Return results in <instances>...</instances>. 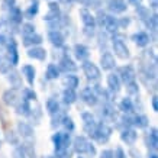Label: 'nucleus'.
Returning <instances> with one entry per match:
<instances>
[{"mask_svg": "<svg viewBox=\"0 0 158 158\" xmlns=\"http://www.w3.org/2000/svg\"><path fill=\"white\" fill-rule=\"evenodd\" d=\"M22 19H23L22 10H20L18 6H13V7L9 10V22L13 25H20L22 23Z\"/></svg>", "mask_w": 158, "mask_h": 158, "instance_id": "27", "label": "nucleus"}, {"mask_svg": "<svg viewBox=\"0 0 158 158\" xmlns=\"http://www.w3.org/2000/svg\"><path fill=\"white\" fill-rule=\"evenodd\" d=\"M129 155H131L132 158H142L141 152H139V151H136L135 148H131V149H129Z\"/></svg>", "mask_w": 158, "mask_h": 158, "instance_id": "55", "label": "nucleus"}, {"mask_svg": "<svg viewBox=\"0 0 158 158\" xmlns=\"http://www.w3.org/2000/svg\"><path fill=\"white\" fill-rule=\"evenodd\" d=\"M157 22H158V18H157V13L154 15H149V18L147 20H145L144 23L145 26L149 29V31H152V32H155L157 31Z\"/></svg>", "mask_w": 158, "mask_h": 158, "instance_id": "40", "label": "nucleus"}, {"mask_svg": "<svg viewBox=\"0 0 158 158\" xmlns=\"http://www.w3.org/2000/svg\"><path fill=\"white\" fill-rule=\"evenodd\" d=\"M76 2H77V3H80L81 6H86V7H87V6H90L91 0H76Z\"/></svg>", "mask_w": 158, "mask_h": 158, "instance_id": "57", "label": "nucleus"}, {"mask_svg": "<svg viewBox=\"0 0 158 158\" xmlns=\"http://www.w3.org/2000/svg\"><path fill=\"white\" fill-rule=\"evenodd\" d=\"M148 158H158V155L155 152H152V154H149L148 155Z\"/></svg>", "mask_w": 158, "mask_h": 158, "instance_id": "60", "label": "nucleus"}, {"mask_svg": "<svg viewBox=\"0 0 158 158\" xmlns=\"http://www.w3.org/2000/svg\"><path fill=\"white\" fill-rule=\"evenodd\" d=\"M47 112H48L49 115L52 116V115H55V113H58L60 112V103H58V100L57 99H54V97H49L48 100H47Z\"/></svg>", "mask_w": 158, "mask_h": 158, "instance_id": "34", "label": "nucleus"}, {"mask_svg": "<svg viewBox=\"0 0 158 158\" xmlns=\"http://www.w3.org/2000/svg\"><path fill=\"white\" fill-rule=\"evenodd\" d=\"M145 144L151 151H157L158 148V131L157 128H151V131L148 132L147 138H145Z\"/></svg>", "mask_w": 158, "mask_h": 158, "instance_id": "17", "label": "nucleus"}, {"mask_svg": "<svg viewBox=\"0 0 158 158\" xmlns=\"http://www.w3.org/2000/svg\"><path fill=\"white\" fill-rule=\"evenodd\" d=\"M20 94H22V99H25V100H28V102H36V93H35L32 89H29V87L23 89Z\"/></svg>", "mask_w": 158, "mask_h": 158, "instance_id": "41", "label": "nucleus"}, {"mask_svg": "<svg viewBox=\"0 0 158 158\" xmlns=\"http://www.w3.org/2000/svg\"><path fill=\"white\" fill-rule=\"evenodd\" d=\"M118 77H119L120 81H123L125 84H128L131 81H135V77H136V73H135V68L132 65H123L118 70Z\"/></svg>", "mask_w": 158, "mask_h": 158, "instance_id": "8", "label": "nucleus"}, {"mask_svg": "<svg viewBox=\"0 0 158 158\" xmlns=\"http://www.w3.org/2000/svg\"><path fill=\"white\" fill-rule=\"evenodd\" d=\"M31 109H32V106H31V102L22 100L19 102V105L16 106V112H18V115H22V116H29L31 115Z\"/></svg>", "mask_w": 158, "mask_h": 158, "instance_id": "31", "label": "nucleus"}, {"mask_svg": "<svg viewBox=\"0 0 158 158\" xmlns=\"http://www.w3.org/2000/svg\"><path fill=\"white\" fill-rule=\"evenodd\" d=\"M102 116H103V118H109V119H118L115 107L110 105V103L103 105V107H102Z\"/></svg>", "mask_w": 158, "mask_h": 158, "instance_id": "38", "label": "nucleus"}, {"mask_svg": "<svg viewBox=\"0 0 158 158\" xmlns=\"http://www.w3.org/2000/svg\"><path fill=\"white\" fill-rule=\"evenodd\" d=\"M81 119H83V128L86 131V134L91 135L96 129V118L91 115V112H83L81 113Z\"/></svg>", "mask_w": 158, "mask_h": 158, "instance_id": "10", "label": "nucleus"}, {"mask_svg": "<svg viewBox=\"0 0 158 158\" xmlns=\"http://www.w3.org/2000/svg\"><path fill=\"white\" fill-rule=\"evenodd\" d=\"M132 39H134V42L138 45L139 48H145L151 42V36L147 32H136V34L132 35Z\"/></svg>", "mask_w": 158, "mask_h": 158, "instance_id": "22", "label": "nucleus"}, {"mask_svg": "<svg viewBox=\"0 0 158 158\" xmlns=\"http://www.w3.org/2000/svg\"><path fill=\"white\" fill-rule=\"evenodd\" d=\"M6 139L9 141L10 144L13 145H19V138H18V135H15V132H7V135H6Z\"/></svg>", "mask_w": 158, "mask_h": 158, "instance_id": "49", "label": "nucleus"}, {"mask_svg": "<svg viewBox=\"0 0 158 158\" xmlns=\"http://www.w3.org/2000/svg\"><path fill=\"white\" fill-rule=\"evenodd\" d=\"M100 64H102V68L106 70V71H110L116 67V61H115V57L112 55V52H107L106 51L103 55L100 57Z\"/></svg>", "mask_w": 158, "mask_h": 158, "instance_id": "19", "label": "nucleus"}, {"mask_svg": "<svg viewBox=\"0 0 158 158\" xmlns=\"http://www.w3.org/2000/svg\"><path fill=\"white\" fill-rule=\"evenodd\" d=\"M61 3H64V5H70V3H73L74 0H60Z\"/></svg>", "mask_w": 158, "mask_h": 158, "instance_id": "58", "label": "nucleus"}, {"mask_svg": "<svg viewBox=\"0 0 158 158\" xmlns=\"http://www.w3.org/2000/svg\"><path fill=\"white\" fill-rule=\"evenodd\" d=\"M89 55H90V51H89L86 45H83V44H76L74 45V57L78 61H87Z\"/></svg>", "mask_w": 158, "mask_h": 158, "instance_id": "23", "label": "nucleus"}, {"mask_svg": "<svg viewBox=\"0 0 158 158\" xmlns=\"http://www.w3.org/2000/svg\"><path fill=\"white\" fill-rule=\"evenodd\" d=\"M152 110L154 112H158V97L152 96Z\"/></svg>", "mask_w": 158, "mask_h": 158, "instance_id": "56", "label": "nucleus"}, {"mask_svg": "<svg viewBox=\"0 0 158 158\" xmlns=\"http://www.w3.org/2000/svg\"><path fill=\"white\" fill-rule=\"evenodd\" d=\"M7 36H6L5 34H0V48H5L6 44H7Z\"/></svg>", "mask_w": 158, "mask_h": 158, "instance_id": "54", "label": "nucleus"}, {"mask_svg": "<svg viewBox=\"0 0 158 158\" xmlns=\"http://www.w3.org/2000/svg\"><path fill=\"white\" fill-rule=\"evenodd\" d=\"M6 51H7V58H9V61L12 65H16L18 62H19V52H18V44L15 41L13 38L7 39V44H6Z\"/></svg>", "mask_w": 158, "mask_h": 158, "instance_id": "7", "label": "nucleus"}, {"mask_svg": "<svg viewBox=\"0 0 158 158\" xmlns=\"http://www.w3.org/2000/svg\"><path fill=\"white\" fill-rule=\"evenodd\" d=\"M48 7H49L48 13L44 16V20H45L47 23L61 18V10H60V3H58V2H49Z\"/></svg>", "mask_w": 158, "mask_h": 158, "instance_id": "12", "label": "nucleus"}, {"mask_svg": "<svg viewBox=\"0 0 158 158\" xmlns=\"http://www.w3.org/2000/svg\"><path fill=\"white\" fill-rule=\"evenodd\" d=\"M38 10H39V3H38V0H34V2H32V3H31V6H29L28 9L25 10V18H26V19H34L35 16H36V15H38Z\"/></svg>", "mask_w": 158, "mask_h": 158, "instance_id": "33", "label": "nucleus"}, {"mask_svg": "<svg viewBox=\"0 0 158 158\" xmlns=\"http://www.w3.org/2000/svg\"><path fill=\"white\" fill-rule=\"evenodd\" d=\"M131 23V18H122L119 19L118 18V25H119V29H126Z\"/></svg>", "mask_w": 158, "mask_h": 158, "instance_id": "50", "label": "nucleus"}, {"mask_svg": "<svg viewBox=\"0 0 158 158\" xmlns=\"http://www.w3.org/2000/svg\"><path fill=\"white\" fill-rule=\"evenodd\" d=\"M57 67L60 70V73L62 71V73H65V74H73L77 70V65L74 64V61L68 55H62Z\"/></svg>", "mask_w": 158, "mask_h": 158, "instance_id": "11", "label": "nucleus"}, {"mask_svg": "<svg viewBox=\"0 0 158 158\" xmlns=\"http://www.w3.org/2000/svg\"><path fill=\"white\" fill-rule=\"evenodd\" d=\"M48 41L52 44L54 47L61 48V47H64L65 38H64V35L61 34V31H49L48 32Z\"/></svg>", "mask_w": 158, "mask_h": 158, "instance_id": "18", "label": "nucleus"}, {"mask_svg": "<svg viewBox=\"0 0 158 158\" xmlns=\"http://www.w3.org/2000/svg\"><path fill=\"white\" fill-rule=\"evenodd\" d=\"M100 158H113V151H110V149H105V151H102Z\"/></svg>", "mask_w": 158, "mask_h": 158, "instance_id": "53", "label": "nucleus"}, {"mask_svg": "<svg viewBox=\"0 0 158 158\" xmlns=\"http://www.w3.org/2000/svg\"><path fill=\"white\" fill-rule=\"evenodd\" d=\"M61 126H64L65 132H73V131H74V122H73V119L68 115H64L62 122H61Z\"/></svg>", "mask_w": 158, "mask_h": 158, "instance_id": "42", "label": "nucleus"}, {"mask_svg": "<svg viewBox=\"0 0 158 158\" xmlns=\"http://www.w3.org/2000/svg\"><path fill=\"white\" fill-rule=\"evenodd\" d=\"M136 13H138V16L141 18L142 22H145L149 18V9L142 5H136Z\"/></svg>", "mask_w": 158, "mask_h": 158, "instance_id": "43", "label": "nucleus"}, {"mask_svg": "<svg viewBox=\"0 0 158 158\" xmlns=\"http://www.w3.org/2000/svg\"><path fill=\"white\" fill-rule=\"evenodd\" d=\"M18 135L29 141L34 138V128L28 122H18Z\"/></svg>", "mask_w": 158, "mask_h": 158, "instance_id": "15", "label": "nucleus"}, {"mask_svg": "<svg viewBox=\"0 0 158 158\" xmlns=\"http://www.w3.org/2000/svg\"><path fill=\"white\" fill-rule=\"evenodd\" d=\"M131 3H134V5H141V0H129Z\"/></svg>", "mask_w": 158, "mask_h": 158, "instance_id": "59", "label": "nucleus"}, {"mask_svg": "<svg viewBox=\"0 0 158 158\" xmlns=\"http://www.w3.org/2000/svg\"><path fill=\"white\" fill-rule=\"evenodd\" d=\"M113 158H128V157H126V152H125L123 149L120 148V147H118L115 149V152H113Z\"/></svg>", "mask_w": 158, "mask_h": 158, "instance_id": "52", "label": "nucleus"}, {"mask_svg": "<svg viewBox=\"0 0 158 158\" xmlns=\"http://www.w3.org/2000/svg\"><path fill=\"white\" fill-rule=\"evenodd\" d=\"M62 102H64V105H67V106L76 103L77 102L76 90H71V89H64V91H62Z\"/></svg>", "mask_w": 158, "mask_h": 158, "instance_id": "29", "label": "nucleus"}, {"mask_svg": "<svg viewBox=\"0 0 158 158\" xmlns=\"http://www.w3.org/2000/svg\"><path fill=\"white\" fill-rule=\"evenodd\" d=\"M13 6H16V0H3L2 3V7L5 10H10Z\"/></svg>", "mask_w": 158, "mask_h": 158, "instance_id": "51", "label": "nucleus"}, {"mask_svg": "<svg viewBox=\"0 0 158 158\" xmlns=\"http://www.w3.org/2000/svg\"><path fill=\"white\" fill-rule=\"evenodd\" d=\"M28 57L34 58V60H38V61H44L47 58V51L42 47H31L28 49Z\"/></svg>", "mask_w": 158, "mask_h": 158, "instance_id": "25", "label": "nucleus"}, {"mask_svg": "<svg viewBox=\"0 0 158 158\" xmlns=\"http://www.w3.org/2000/svg\"><path fill=\"white\" fill-rule=\"evenodd\" d=\"M119 109L123 115H129V113H132V112H134V102H132V99H131V97H125V99H122L120 103H119Z\"/></svg>", "mask_w": 158, "mask_h": 158, "instance_id": "30", "label": "nucleus"}, {"mask_svg": "<svg viewBox=\"0 0 158 158\" xmlns=\"http://www.w3.org/2000/svg\"><path fill=\"white\" fill-rule=\"evenodd\" d=\"M107 9L113 15H119V13L126 12L128 5H126L125 0H109V2H107Z\"/></svg>", "mask_w": 158, "mask_h": 158, "instance_id": "13", "label": "nucleus"}, {"mask_svg": "<svg viewBox=\"0 0 158 158\" xmlns=\"http://www.w3.org/2000/svg\"><path fill=\"white\" fill-rule=\"evenodd\" d=\"M62 84L65 89H71V90H76L78 84H80V80H78V77L74 76V74H65V76L62 77Z\"/></svg>", "mask_w": 158, "mask_h": 158, "instance_id": "26", "label": "nucleus"}, {"mask_svg": "<svg viewBox=\"0 0 158 158\" xmlns=\"http://www.w3.org/2000/svg\"><path fill=\"white\" fill-rule=\"evenodd\" d=\"M44 158H55V157H52V155H47V157H44Z\"/></svg>", "mask_w": 158, "mask_h": 158, "instance_id": "61", "label": "nucleus"}, {"mask_svg": "<svg viewBox=\"0 0 158 158\" xmlns=\"http://www.w3.org/2000/svg\"><path fill=\"white\" fill-rule=\"evenodd\" d=\"M81 68H83L84 76H86L87 78L90 80V81H97V80H100V77H102L100 68L97 67L94 62H91V61H83Z\"/></svg>", "mask_w": 158, "mask_h": 158, "instance_id": "4", "label": "nucleus"}, {"mask_svg": "<svg viewBox=\"0 0 158 158\" xmlns=\"http://www.w3.org/2000/svg\"><path fill=\"white\" fill-rule=\"evenodd\" d=\"M51 139H52L55 152H60V151H67L68 147H70V144H71V136H70V132H55Z\"/></svg>", "mask_w": 158, "mask_h": 158, "instance_id": "3", "label": "nucleus"}, {"mask_svg": "<svg viewBox=\"0 0 158 158\" xmlns=\"http://www.w3.org/2000/svg\"><path fill=\"white\" fill-rule=\"evenodd\" d=\"M120 139H122L126 145H135L136 139H138V132H136L134 128L123 129L122 131V134H120Z\"/></svg>", "mask_w": 158, "mask_h": 158, "instance_id": "16", "label": "nucleus"}, {"mask_svg": "<svg viewBox=\"0 0 158 158\" xmlns=\"http://www.w3.org/2000/svg\"><path fill=\"white\" fill-rule=\"evenodd\" d=\"M22 74L25 76V78H26V81H28L29 86H32L35 81V74H36V70L34 68V65H29V64L23 65V67H22Z\"/></svg>", "mask_w": 158, "mask_h": 158, "instance_id": "28", "label": "nucleus"}, {"mask_svg": "<svg viewBox=\"0 0 158 158\" xmlns=\"http://www.w3.org/2000/svg\"><path fill=\"white\" fill-rule=\"evenodd\" d=\"M80 97L81 100L86 103L87 106H96L99 103V96L93 91L91 87H84L81 91H80Z\"/></svg>", "mask_w": 158, "mask_h": 158, "instance_id": "9", "label": "nucleus"}, {"mask_svg": "<svg viewBox=\"0 0 158 158\" xmlns=\"http://www.w3.org/2000/svg\"><path fill=\"white\" fill-rule=\"evenodd\" d=\"M60 77V70L55 64H49L47 67V71H45V78L47 80H57Z\"/></svg>", "mask_w": 158, "mask_h": 158, "instance_id": "36", "label": "nucleus"}, {"mask_svg": "<svg viewBox=\"0 0 158 158\" xmlns=\"http://www.w3.org/2000/svg\"><path fill=\"white\" fill-rule=\"evenodd\" d=\"M42 36L39 34H31V35H26V36H23V45L25 47H28V48H31V47H39L41 44H42Z\"/></svg>", "mask_w": 158, "mask_h": 158, "instance_id": "24", "label": "nucleus"}, {"mask_svg": "<svg viewBox=\"0 0 158 158\" xmlns=\"http://www.w3.org/2000/svg\"><path fill=\"white\" fill-rule=\"evenodd\" d=\"M10 67H12V64H10L7 55L0 52V73L2 74H7V73H10Z\"/></svg>", "mask_w": 158, "mask_h": 158, "instance_id": "37", "label": "nucleus"}, {"mask_svg": "<svg viewBox=\"0 0 158 158\" xmlns=\"http://www.w3.org/2000/svg\"><path fill=\"white\" fill-rule=\"evenodd\" d=\"M3 102H5V105L7 106H12V107H16V106L19 105V102L22 100V94H20V91L18 89H9V90H6L3 93Z\"/></svg>", "mask_w": 158, "mask_h": 158, "instance_id": "6", "label": "nucleus"}, {"mask_svg": "<svg viewBox=\"0 0 158 158\" xmlns=\"http://www.w3.org/2000/svg\"><path fill=\"white\" fill-rule=\"evenodd\" d=\"M126 91H128V94L129 96H135V94H138L139 93V86L136 81H131L126 84Z\"/></svg>", "mask_w": 158, "mask_h": 158, "instance_id": "44", "label": "nucleus"}, {"mask_svg": "<svg viewBox=\"0 0 158 158\" xmlns=\"http://www.w3.org/2000/svg\"><path fill=\"white\" fill-rule=\"evenodd\" d=\"M80 18H81V22H83V25H84V28L96 29V20H94V16H93L91 12H89L86 7L80 10Z\"/></svg>", "mask_w": 158, "mask_h": 158, "instance_id": "14", "label": "nucleus"}, {"mask_svg": "<svg viewBox=\"0 0 158 158\" xmlns=\"http://www.w3.org/2000/svg\"><path fill=\"white\" fill-rule=\"evenodd\" d=\"M118 120V123H116V128H119L120 131L123 129H128V128H132V125H134V122H132V118H131L129 115H123L120 116Z\"/></svg>", "mask_w": 158, "mask_h": 158, "instance_id": "32", "label": "nucleus"}, {"mask_svg": "<svg viewBox=\"0 0 158 158\" xmlns=\"http://www.w3.org/2000/svg\"><path fill=\"white\" fill-rule=\"evenodd\" d=\"M9 74V81L10 84L13 86V89H22V78H20L19 73L18 71H12V73H7Z\"/></svg>", "mask_w": 158, "mask_h": 158, "instance_id": "39", "label": "nucleus"}, {"mask_svg": "<svg viewBox=\"0 0 158 158\" xmlns=\"http://www.w3.org/2000/svg\"><path fill=\"white\" fill-rule=\"evenodd\" d=\"M73 149L78 155H83V154H90L91 157L96 155L94 145H91L90 141L86 136H83V135H78V136H76V138L73 139Z\"/></svg>", "mask_w": 158, "mask_h": 158, "instance_id": "1", "label": "nucleus"}, {"mask_svg": "<svg viewBox=\"0 0 158 158\" xmlns=\"http://www.w3.org/2000/svg\"><path fill=\"white\" fill-rule=\"evenodd\" d=\"M13 158H26V154H25V149L22 145H18L13 149Z\"/></svg>", "mask_w": 158, "mask_h": 158, "instance_id": "47", "label": "nucleus"}, {"mask_svg": "<svg viewBox=\"0 0 158 158\" xmlns=\"http://www.w3.org/2000/svg\"><path fill=\"white\" fill-rule=\"evenodd\" d=\"M120 86H122V81L119 80L118 74L112 73V74H109V76H107V87H109V90L112 91L113 94L119 93V91H120Z\"/></svg>", "mask_w": 158, "mask_h": 158, "instance_id": "21", "label": "nucleus"}, {"mask_svg": "<svg viewBox=\"0 0 158 158\" xmlns=\"http://www.w3.org/2000/svg\"><path fill=\"white\" fill-rule=\"evenodd\" d=\"M132 122H134V125L136 128H139V129H145V128H148V125H149V120L145 115L134 116V118H132Z\"/></svg>", "mask_w": 158, "mask_h": 158, "instance_id": "35", "label": "nucleus"}, {"mask_svg": "<svg viewBox=\"0 0 158 158\" xmlns=\"http://www.w3.org/2000/svg\"><path fill=\"white\" fill-rule=\"evenodd\" d=\"M78 158H83V157H78Z\"/></svg>", "mask_w": 158, "mask_h": 158, "instance_id": "62", "label": "nucleus"}, {"mask_svg": "<svg viewBox=\"0 0 158 158\" xmlns=\"http://www.w3.org/2000/svg\"><path fill=\"white\" fill-rule=\"evenodd\" d=\"M103 28L110 32V34H116L119 31V25H118V18H115L113 15H106L105 23H103Z\"/></svg>", "mask_w": 158, "mask_h": 158, "instance_id": "20", "label": "nucleus"}, {"mask_svg": "<svg viewBox=\"0 0 158 158\" xmlns=\"http://www.w3.org/2000/svg\"><path fill=\"white\" fill-rule=\"evenodd\" d=\"M62 118H64V113H61V110H60L58 113H55V115H52V123H51V126H52L54 129H55L57 126L61 125Z\"/></svg>", "mask_w": 158, "mask_h": 158, "instance_id": "46", "label": "nucleus"}, {"mask_svg": "<svg viewBox=\"0 0 158 158\" xmlns=\"http://www.w3.org/2000/svg\"><path fill=\"white\" fill-rule=\"evenodd\" d=\"M90 136L91 139H94L99 144H106L109 141V138L112 136V128L105 122H100V123L96 125V129Z\"/></svg>", "mask_w": 158, "mask_h": 158, "instance_id": "2", "label": "nucleus"}, {"mask_svg": "<svg viewBox=\"0 0 158 158\" xmlns=\"http://www.w3.org/2000/svg\"><path fill=\"white\" fill-rule=\"evenodd\" d=\"M20 34H22V36L35 34V26L32 23H23L22 25V29H20Z\"/></svg>", "mask_w": 158, "mask_h": 158, "instance_id": "45", "label": "nucleus"}, {"mask_svg": "<svg viewBox=\"0 0 158 158\" xmlns=\"http://www.w3.org/2000/svg\"><path fill=\"white\" fill-rule=\"evenodd\" d=\"M112 47H113V52H115V55L118 58H120V60H128V58L131 57L129 48L126 47V44L123 42V39H122V38L113 36Z\"/></svg>", "mask_w": 158, "mask_h": 158, "instance_id": "5", "label": "nucleus"}, {"mask_svg": "<svg viewBox=\"0 0 158 158\" xmlns=\"http://www.w3.org/2000/svg\"><path fill=\"white\" fill-rule=\"evenodd\" d=\"M105 19H106V13L103 12V10H99V13H97V18H94V20H96V26L99 25V26H102V28H103Z\"/></svg>", "mask_w": 158, "mask_h": 158, "instance_id": "48", "label": "nucleus"}]
</instances>
